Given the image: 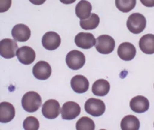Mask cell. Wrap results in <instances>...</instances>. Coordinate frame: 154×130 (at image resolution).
Returning a JSON list of instances; mask_svg holds the SVG:
<instances>
[{"instance_id": "e0dca14e", "label": "cell", "mask_w": 154, "mask_h": 130, "mask_svg": "<svg viewBox=\"0 0 154 130\" xmlns=\"http://www.w3.org/2000/svg\"><path fill=\"white\" fill-rule=\"evenodd\" d=\"M16 111L14 106L8 102H2L0 104V122L8 123L12 121L15 117Z\"/></svg>"}, {"instance_id": "7a4b0ae2", "label": "cell", "mask_w": 154, "mask_h": 130, "mask_svg": "<svg viewBox=\"0 0 154 130\" xmlns=\"http://www.w3.org/2000/svg\"><path fill=\"white\" fill-rule=\"evenodd\" d=\"M146 26V19L143 14L134 13L130 16L127 21L128 30L134 34H139L144 31Z\"/></svg>"}, {"instance_id": "603a6c76", "label": "cell", "mask_w": 154, "mask_h": 130, "mask_svg": "<svg viewBox=\"0 0 154 130\" xmlns=\"http://www.w3.org/2000/svg\"><path fill=\"white\" fill-rule=\"evenodd\" d=\"M115 4L119 11L127 13L136 7V0H115Z\"/></svg>"}, {"instance_id": "2e32d148", "label": "cell", "mask_w": 154, "mask_h": 130, "mask_svg": "<svg viewBox=\"0 0 154 130\" xmlns=\"http://www.w3.org/2000/svg\"><path fill=\"white\" fill-rule=\"evenodd\" d=\"M71 86L74 92L78 94L86 92L89 89L88 80L82 75H76L71 80Z\"/></svg>"}, {"instance_id": "484cf974", "label": "cell", "mask_w": 154, "mask_h": 130, "mask_svg": "<svg viewBox=\"0 0 154 130\" xmlns=\"http://www.w3.org/2000/svg\"><path fill=\"white\" fill-rule=\"evenodd\" d=\"M12 0H0V12H7L11 8Z\"/></svg>"}, {"instance_id": "52a82bcc", "label": "cell", "mask_w": 154, "mask_h": 130, "mask_svg": "<svg viewBox=\"0 0 154 130\" xmlns=\"http://www.w3.org/2000/svg\"><path fill=\"white\" fill-rule=\"evenodd\" d=\"M60 104L55 99H49L42 105V113L48 119H54L60 114Z\"/></svg>"}, {"instance_id": "83f0119b", "label": "cell", "mask_w": 154, "mask_h": 130, "mask_svg": "<svg viewBox=\"0 0 154 130\" xmlns=\"http://www.w3.org/2000/svg\"><path fill=\"white\" fill-rule=\"evenodd\" d=\"M29 1L35 5H41L45 3L46 0H29Z\"/></svg>"}, {"instance_id": "4fadbf2b", "label": "cell", "mask_w": 154, "mask_h": 130, "mask_svg": "<svg viewBox=\"0 0 154 130\" xmlns=\"http://www.w3.org/2000/svg\"><path fill=\"white\" fill-rule=\"evenodd\" d=\"M118 56L124 61H131L136 55V49L131 42H123L118 49Z\"/></svg>"}, {"instance_id": "f1b7e54d", "label": "cell", "mask_w": 154, "mask_h": 130, "mask_svg": "<svg viewBox=\"0 0 154 130\" xmlns=\"http://www.w3.org/2000/svg\"><path fill=\"white\" fill-rule=\"evenodd\" d=\"M76 0H60V2L66 5H69L75 3Z\"/></svg>"}, {"instance_id": "ba28073f", "label": "cell", "mask_w": 154, "mask_h": 130, "mask_svg": "<svg viewBox=\"0 0 154 130\" xmlns=\"http://www.w3.org/2000/svg\"><path fill=\"white\" fill-rule=\"evenodd\" d=\"M80 112L81 108L78 103L73 101H68L62 106L60 113L62 118L64 120H72L78 117Z\"/></svg>"}, {"instance_id": "277c9868", "label": "cell", "mask_w": 154, "mask_h": 130, "mask_svg": "<svg viewBox=\"0 0 154 130\" xmlns=\"http://www.w3.org/2000/svg\"><path fill=\"white\" fill-rule=\"evenodd\" d=\"M67 65L72 70H79L85 63V57L82 52L78 50L69 51L66 57Z\"/></svg>"}, {"instance_id": "cb8c5ba5", "label": "cell", "mask_w": 154, "mask_h": 130, "mask_svg": "<svg viewBox=\"0 0 154 130\" xmlns=\"http://www.w3.org/2000/svg\"><path fill=\"white\" fill-rule=\"evenodd\" d=\"M95 124L92 119L88 117L80 118L76 124L77 130H94Z\"/></svg>"}, {"instance_id": "4316f807", "label": "cell", "mask_w": 154, "mask_h": 130, "mask_svg": "<svg viewBox=\"0 0 154 130\" xmlns=\"http://www.w3.org/2000/svg\"><path fill=\"white\" fill-rule=\"evenodd\" d=\"M141 3L147 7H154V0H140Z\"/></svg>"}, {"instance_id": "30bf717a", "label": "cell", "mask_w": 154, "mask_h": 130, "mask_svg": "<svg viewBox=\"0 0 154 130\" xmlns=\"http://www.w3.org/2000/svg\"><path fill=\"white\" fill-rule=\"evenodd\" d=\"M33 74L35 78L40 80H46L51 74V67L45 61L38 62L33 67Z\"/></svg>"}, {"instance_id": "ffe728a7", "label": "cell", "mask_w": 154, "mask_h": 130, "mask_svg": "<svg viewBox=\"0 0 154 130\" xmlns=\"http://www.w3.org/2000/svg\"><path fill=\"white\" fill-rule=\"evenodd\" d=\"M110 89V85L109 81L104 79H100L93 83L92 92L96 96L103 97L109 92Z\"/></svg>"}, {"instance_id": "d6986e66", "label": "cell", "mask_w": 154, "mask_h": 130, "mask_svg": "<svg viewBox=\"0 0 154 130\" xmlns=\"http://www.w3.org/2000/svg\"><path fill=\"white\" fill-rule=\"evenodd\" d=\"M92 5L87 0H80L75 7V13L77 17L80 19H88L91 15Z\"/></svg>"}, {"instance_id": "5bb4252c", "label": "cell", "mask_w": 154, "mask_h": 130, "mask_svg": "<svg viewBox=\"0 0 154 130\" xmlns=\"http://www.w3.org/2000/svg\"><path fill=\"white\" fill-rule=\"evenodd\" d=\"M130 107L134 112L142 113L148 111L150 107V103L146 98L142 95H137L131 100Z\"/></svg>"}, {"instance_id": "d4e9b609", "label": "cell", "mask_w": 154, "mask_h": 130, "mask_svg": "<svg viewBox=\"0 0 154 130\" xmlns=\"http://www.w3.org/2000/svg\"><path fill=\"white\" fill-rule=\"evenodd\" d=\"M23 128L25 130H37L39 128V122L34 117H28L23 122Z\"/></svg>"}, {"instance_id": "9a60e30c", "label": "cell", "mask_w": 154, "mask_h": 130, "mask_svg": "<svg viewBox=\"0 0 154 130\" xmlns=\"http://www.w3.org/2000/svg\"><path fill=\"white\" fill-rule=\"evenodd\" d=\"M12 36L16 41L20 42H26L31 36L30 29L24 24H18L13 27Z\"/></svg>"}, {"instance_id": "7402d4cb", "label": "cell", "mask_w": 154, "mask_h": 130, "mask_svg": "<svg viewBox=\"0 0 154 130\" xmlns=\"http://www.w3.org/2000/svg\"><path fill=\"white\" fill-rule=\"evenodd\" d=\"M100 24V17L94 13L91 14L89 17L85 19H80V25L85 30H91L98 27Z\"/></svg>"}, {"instance_id": "9c48e42d", "label": "cell", "mask_w": 154, "mask_h": 130, "mask_svg": "<svg viewBox=\"0 0 154 130\" xmlns=\"http://www.w3.org/2000/svg\"><path fill=\"white\" fill-rule=\"evenodd\" d=\"M60 37L55 32L46 33L42 38V46L49 51H54L57 49L60 46Z\"/></svg>"}, {"instance_id": "8992f818", "label": "cell", "mask_w": 154, "mask_h": 130, "mask_svg": "<svg viewBox=\"0 0 154 130\" xmlns=\"http://www.w3.org/2000/svg\"><path fill=\"white\" fill-rule=\"evenodd\" d=\"M18 46L16 40L4 38L0 42V55L5 59L14 58L17 53Z\"/></svg>"}, {"instance_id": "3957f363", "label": "cell", "mask_w": 154, "mask_h": 130, "mask_svg": "<svg viewBox=\"0 0 154 130\" xmlns=\"http://www.w3.org/2000/svg\"><path fill=\"white\" fill-rule=\"evenodd\" d=\"M115 46V41L110 35H102L96 38L95 47L100 53L103 55L111 53L114 50Z\"/></svg>"}, {"instance_id": "6da1fadb", "label": "cell", "mask_w": 154, "mask_h": 130, "mask_svg": "<svg viewBox=\"0 0 154 130\" xmlns=\"http://www.w3.org/2000/svg\"><path fill=\"white\" fill-rule=\"evenodd\" d=\"M23 109L28 113H33L39 109L42 104L41 95L37 92L30 91L23 95L21 101Z\"/></svg>"}, {"instance_id": "5b68a950", "label": "cell", "mask_w": 154, "mask_h": 130, "mask_svg": "<svg viewBox=\"0 0 154 130\" xmlns=\"http://www.w3.org/2000/svg\"><path fill=\"white\" fill-rule=\"evenodd\" d=\"M85 112L93 117H100L105 112V104L103 101L96 98H90L84 105Z\"/></svg>"}, {"instance_id": "7c38bea8", "label": "cell", "mask_w": 154, "mask_h": 130, "mask_svg": "<svg viewBox=\"0 0 154 130\" xmlns=\"http://www.w3.org/2000/svg\"><path fill=\"white\" fill-rule=\"evenodd\" d=\"M16 55L19 61L24 65L32 64L36 57L35 51L29 46H23L19 48Z\"/></svg>"}, {"instance_id": "44dd1931", "label": "cell", "mask_w": 154, "mask_h": 130, "mask_svg": "<svg viewBox=\"0 0 154 130\" xmlns=\"http://www.w3.org/2000/svg\"><path fill=\"white\" fill-rule=\"evenodd\" d=\"M120 126L123 130H138L140 128V122L136 116L130 115L123 118Z\"/></svg>"}, {"instance_id": "8fae6325", "label": "cell", "mask_w": 154, "mask_h": 130, "mask_svg": "<svg viewBox=\"0 0 154 130\" xmlns=\"http://www.w3.org/2000/svg\"><path fill=\"white\" fill-rule=\"evenodd\" d=\"M96 39L91 33L80 32L75 38V42L79 47L88 50L94 46Z\"/></svg>"}, {"instance_id": "ac0fdd59", "label": "cell", "mask_w": 154, "mask_h": 130, "mask_svg": "<svg viewBox=\"0 0 154 130\" xmlns=\"http://www.w3.org/2000/svg\"><path fill=\"white\" fill-rule=\"evenodd\" d=\"M139 46L140 50L147 55L154 53V35L146 34L143 35L139 40Z\"/></svg>"}]
</instances>
